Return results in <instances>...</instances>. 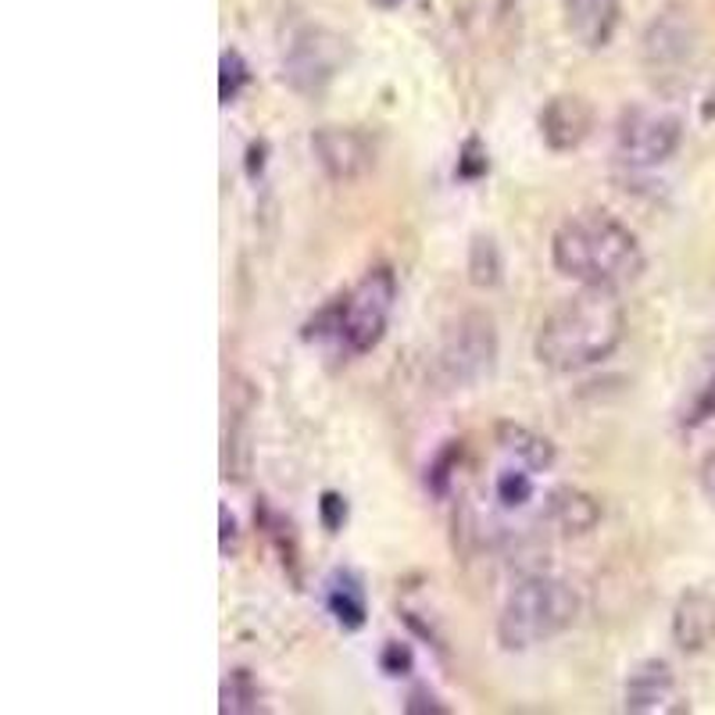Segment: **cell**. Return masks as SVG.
<instances>
[{"instance_id": "6da1fadb", "label": "cell", "mask_w": 715, "mask_h": 715, "mask_svg": "<svg viewBox=\"0 0 715 715\" xmlns=\"http://www.w3.org/2000/svg\"><path fill=\"white\" fill-rule=\"evenodd\" d=\"M626 312L611 286H584L543 315L533 336V354L555 372L598 365L623 344Z\"/></svg>"}, {"instance_id": "7a4b0ae2", "label": "cell", "mask_w": 715, "mask_h": 715, "mask_svg": "<svg viewBox=\"0 0 715 715\" xmlns=\"http://www.w3.org/2000/svg\"><path fill=\"white\" fill-rule=\"evenodd\" d=\"M551 262L584 286H623L644 272V251L629 226L608 212H580L551 236Z\"/></svg>"}, {"instance_id": "3957f363", "label": "cell", "mask_w": 715, "mask_h": 715, "mask_svg": "<svg viewBox=\"0 0 715 715\" xmlns=\"http://www.w3.org/2000/svg\"><path fill=\"white\" fill-rule=\"evenodd\" d=\"M580 598L569 584L555 576H530L522 580L498 616V640L505 652H530L537 644L551 640L566 626H572Z\"/></svg>"}, {"instance_id": "277c9868", "label": "cell", "mask_w": 715, "mask_h": 715, "mask_svg": "<svg viewBox=\"0 0 715 715\" xmlns=\"http://www.w3.org/2000/svg\"><path fill=\"white\" fill-rule=\"evenodd\" d=\"M398 301V280L386 265L369 268L351 286V294L336 301V340L347 354H369L380 344Z\"/></svg>"}, {"instance_id": "5b68a950", "label": "cell", "mask_w": 715, "mask_h": 715, "mask_svg": "<svg viewBox=\"0 0 715 715\" xmlns=\"http://www.w3.org/2000/svg\"><path fill=\"white\" fill-rule=\"evenodd\" d=\"M493 362H498V326L483 312L458 315L444 340H440L437 369L444 383L451 386H472L483 376H490Z\"/></svg>"}, {"instance_id": "8992f818", "label": "cell", "mask_w": 715, "mask_h": 715, "mask_svg": "<svg viewBox=\"0 0 715 715\" xmlns=\"http://www.w3.org/2000/svg\"><path fill=\"white\" fill-rule=\"evenodd\" d=\"M347 58V40L330 29H301L283 55V79L297 94H322Z\"/></svg>"}, {"instance_id": "52a82bcc", "label": "cell", "mask_w": 715, "mask_h": 715, "mask_svg": "<svg viewBox=\"0 0 715 715\" xmlns=\"http://www.w3.org/2000/svg\"><path fill=\"white\" fill-rule=\"evenodd\" d=\"M697 43H702V32H697L694 11L684 4H669L655 14L648 32H644V65L655 76H676L679 68L694 61Z\"/></svg>"}, {"instance_id": "ba28073f", "label": "cell", "mask_w": 715, "mask_h": 715, "mask_svg": "<svg viewBox=\"0 0 715 715\" xmlns=\"http://www.w3.org/2000/svg\"><path fill=\"white\" fill-rule=\"evenodd\" d=\"M679 140H684V123L669 111H626L619 133H616V147L619 158L629 165H662L676 155Z\"/></svg>"}, {"instance_id": "9c48e42d", "label": "cell", "mask_w": 715, "mask_h": 715, "mask_svg": "<svg viewBox=\"0 0 715 715\" xmlns=\"http://www.w3.org/2000/svg\"><path fill=\"white\" fill-rule=\"evenodd\" d=\"M312 150L333 183H354L376 165V144L362 129L347 126H322L312 136Z\"/></svg>"}, {"instance_id": "30bf717a", "label": "cell", "mask_w": 715, "mask_h": 715, "mask_svg": "<svg viewBox=\"0 0 715 715\" xmlns=\"http://www.w3.org/2000/svg\"><path fill=\"white\" fill-rule=\"evenodd\" d=\"M594 129V108L580 94H558L540 111V136L558 155L576 150Z\"/></svg>"}, {"instance_id": "8fae6325", "label": "cell", "mask_w": 715, "mask_h": 715, "mask_svg": "<svg viewBox=\"0 0 715 715\" xmlns=\"http://www.w3.org/2000/svg\"><path fill=\"white\" fill-rule=\"evenodd\" d=\"M712 640H715V598L705 590H687L673 608V644L684 655H697Z\"/></svg>"}, {"instance_id": "7c38bea8", "label": "cell", "mask_w": 715, "mask_h": 715, "mask_svg": "<svg viewBox=\"0 0 715 715\" xmlns=\"http://www.w3.org/2000/svg\"><path fill=\"white\" fill-rule=\"evenodd\" d=\"M673 687H676V676H673L669 662L648 658V662H640L634 673H629L626 690H623V708L634 712V715L658 712V708L669 705Z\"/></svg>"}, {"instance_id": "4fadbf2b", "label": "cell", "mask_w": 715, "mask_h": 715, "mask_svg": "<svg viewBox=\"0 0 715 715\" xmlns=\"http://www.w3.org/2000/svg\"><path fill=\"white\" fill-rule=\"evenodd\" d=\"M619 22L616 0H566V26L584 47H605Z\"/></svg>"}, {"instance_id": "5bb4252c", "label": "cell", "mask_w": 715, "mask_h": 715, "mask_svg": "<svg viewBox=\"0 0 715 715\" xmlns=\"http://www.w3.org/2000/svg\"><path fill=\"white\" fill-rule=\"evenodd\" d=\"M493 440L501 444V451L516 454L519 462L530 466L533 472H548L558 458L551 440L540 437L537 430H530V425H522V422H498L493 425Z\"/></svg>"}, {"instance_id": "9a60e30c", "label": "cell", "mask_w": 715, "mask_h": 715, "mask_svg": "<svg viewBox=\"0 0 715 715\" xmlns=\"http://www.w3.org/2000/svg\"><path fill=\"white\" fill-rule=\"evenodd\" d=\"M326 608L344 629H362L369 619V598L351 569H336L326 584Z\"/></svg>"}, {"instance_id": "2e32d148", "label": "cell", "mask_w": 715, "mask_h": 715, "mask_svg": "<svg viewBox=\"0 0 715 715\" xmlns=\"http://www.w3.org/2000/svg\"><path fill=\"white\" fill-rule=\"evenodd\" d=\"M548 516L558 522V530H566V533H587V530H594V526H598L601 508H598V501L590 498V493L572 490V487H561V490L551 493Z\"/></svg>"}, {"instance_id": "e0dca14e", "label": "cell", "mask_w": 715, "mask_h": 715, "mask_svg": "<svg viewBox=\"0 0 715 715\" xmlns=\"http://www.w3.org/2000/svg\"><path fill=\"white\" fill-rule=\"evenodd\" d=\"M501 276H505V258H501L498 241L487 233H476L472 244H469V280H472V286L490 291V286L501 283Z\"/></svg>"}, {"instance_id": "ac0fdd59", "label": "cell", "mask_w": 715, "mask_h": 715, "mask_svg": "<svg viewBox=\"0 0 715 715\" xmlns=\"http://www.w3.org/2000/svg\"><path fill=\"white\" fill-rule=\"evenodd\" d=\"M262 708V690L254 684L251 669H233L226 679H223V705L218 712L223 715H251Z\"/></svg>"}, {"instance_id": "d6986e66", "label": "cell", "mask_w": 715, "mask_h": 715, "mask_svg": "<svg viewBox=\"0 0 715 715\" xmlns=\"http://www.w3.org/2000/svg\"><path fill=\"white\" fill-rule=\"evenodd\" d=\"M247 82H251V68L241 58V50H226V55L218 58V100L233 105L236 94H241Z\"/></svg>"}, {"instance_id": "ffe728a7", "label": "cell", "mask_w": 715, "mask_h": 715, "mask_svg": "<svg viewBox=\"0 0 715 715\" xmlns=\"http://www.w3.org/2000/svg\"><path fill=\"white\" fill-rule=\"evenodd\" d=\"M458 458H462V444H454V440H448L444 448L437 451V458L430 462V469H425V487H430L437 498H444L448 487H451V476L458 469Z\"/></svg>"}, {"instance_id": "44dd1931", "label": "cell", "mask_w": 715, "mask_h": 715, "mask_svg": "<svg viewBox=\"0 0 715 715\" xmlns=\"http://www.w3.org/2000/svg\"><path fill=\"white\" fill-rule=\"evenodd\" d=\"M493 493L505 508H522L526 501H533V480L530 472H519V469H505L498 472V483H493Z\"/></svg>"}, {"instance_id": "7402d4cb", "label": "cell", "mask_w": 715, "mask_h": 715, "mask_svg": "<svg viewBox=\"0 0 715 715\" xmlns=\"http://www.w3.org/2000/svg\"><path fill=\"white\" fill-rule=\"evenodd\" d=\"M490 173V155H487V147L480 136H469V140L462 144V150H458V168H454V176L458 179H466V183H476V179H483Z\"/></svg>"}, {"instance_id": "603a6c76", "label": "cell", "mask_w": 715, "mask_h": 715, "mask_svg": "<svg viewBox=\"0 0 715 715\" xmlns=\"http://www.w3.org/2000/svg\"><path fill=\"white\" fill-rule=\"evenodd\" d=\"M380 669L386 676H408V673L415 669L412 648H408V644H401V640H386L383 652H380Z\"/></svg>"}, {"instance_id": "cb8c5ba5", "label": "cell", "mask_w": 715, "mask_h": 715, "mask_svg": "<svg viewBox=\"0 0 715 715\" xmlns=\"http://www.w3.org/2000/svg\"><path fill=\"white\" fill-rule=\"evenodd\" d=\"M319 519H322V526H326L330 533L344 530V522H347V498H344V493L322 490V498H319Z\"/></svg>"}, {"instance_id": "d4e9b609", "label": "cell", "mask_w": 715, "mask_h": 715, "mask_svg": "<svg viewBox=\"0 0 715 715\" xmlns=\"http://www.w3.org/2000/svg\"><path fill=\"white\" fill-rule=\"evenodd\" d=\"M404 712H408V715H425V712H430V715H448L451 708H448L444 702H440V697H437L433 690H425V687H419V690H412V694H408V702H404Z\"/></svg>"}, {"instance_id": "484cf974", "label": "cell", "mask_w": 715, "mask_h": 715, "mask_svg": "<svg viewBox=\"0 0 715 715\" xmlns=\"http://www.w3.org/2000/svg\"><path fill=\"white\" fill-rule=\"evenodd\" d=\"M708 419H715V380H712V383H705L702 390H697V398H694V404H690V412L684 415V422H687V425H702V422H708Z\"/></svg>"}, {"instance_id": "4316f807", "label": "cell", "mask_w": 715, "mask_h": 715, "mask_svg": "<svg viewBox=\"0 0 715 715\" xmlns=\"http://www.w3.org/2000/svg\"><path fill=\"white\" fill-rule=\"evenodd\" d=\"M218 526H223V540H218V551L229 558V555H236V548H241V530H236V519H233V512H229L226 505L218 508Z\"/></svg>"}, {"instance_id": "83f0119b", "label": "cell", "mask_w": 715, "mask_h": 715, "mask_svg": "<svg viewBox=\"0 0 715 715\" xmlns=\"http://www.w3.org/2000/svg\"><path fill=\"white\" fill-rule=\"evenodd\" d=\"M265 158H268V144L265 140H254L247 144V155H244V173L251 179H258L265 173Z\"/></svg>"}, {"instance_id": "f1b7e54d", "label": "cell", "mask_w": 715, "mask_h": 715, "mask_svg": "<svg viewBox=\"0 0 715 715\" xmlns=\"http://www.w3.org/2000/svg\"><path fill=\"white\" fill-rule=\"evenodd\" d=\"M702 490H705L708 498L715 501V451H712V454L705 458V462H702Z\"/></svg>"}, {"instance_id": "f546056e", "label": "cell", "mask_w": 715, "mask_h": 715, "mask_svg": "<svg viewBox=\"0 0 715 715\" xmlns=\"http://www.w3.org/2000/svg\"><path fill=\"white\" fill-rule=\"evenodd\" d=\"M702 118L705 123H715V90L702 100Z\"/></svg>"}, {"instance_id": "4dcf8cb0", "label": "cell", "mask_w": 715, "mask_h": 715, "mask_svg": "<svg viewBox=\"0 0 715 715\" xmlns=\"http://www.w3.org/2000/svg\"><path fill=\"white\" fill-rule=\"evenodd\" d=\"M372 4H376V8H401L404 0H372Z\"/></svg>"}]
</instances>
